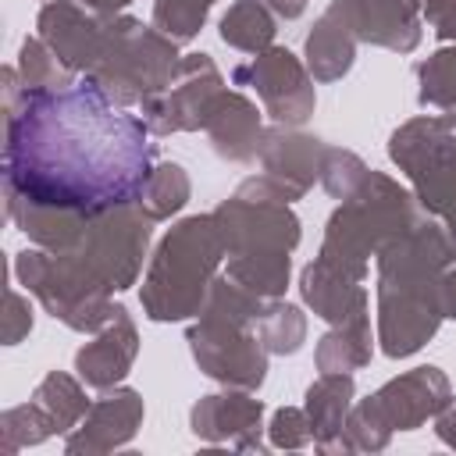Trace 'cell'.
Segmentation results:
<instances>
[{"label": "cell", "mask_w": 456, "mask_h": 456, "mask_svg": "<svg viewBox=\"0 0 456 456\" xmlns=\"http://www.w3.org/2000/svg\"><path fill=\"white\" fill-rule=\"evenodd\" d=\"M150 135L89 75L64 89H25L4 110V189L86 217L135 203L153 171Z\"/></svg>", "instance_id": "cell-1"}, {"label": "cell", "mask_w": 456, "mask_h": 456, "mask_svg": "<svg viewBox=\"0 0 456 456\" xmlns=\"http://www.w3.org/2000/svg\"><path fill=\"white\" fill-rule=\"evenodd\" d=\"M456 264V235L445 221H417L399 239L385 242L374 256L378 285V346L392 360H406L420 353L438 324L445 321L438 310V274Z\"/></svg>", "instance_id": "cell-2"}, {"label": "cell", "mask_w": 456, "mask_h": 456, "mask_svg": "<svg viewBox=\"0 0 456 456\" xmlns=\"http://www.w3.org/2000/svg\"><path fill=\"white\" fill-rule=\"evenodd\" d=\"M221 260H228V253L214 210L171 224L167 235L157 242L142 274V289H139L142 314L157 324L196 317L221 271Z\"/></svg>", "instance_id": "cell-3"}, {"label": "cell", "mask_w": 456, "mask_h": 456, "mask_svg": "<svg viewBox=\"0 0 456 456\" xmlns=\"http://www.w3.org/2000/svg\"><path fill=\"white\" fill-rule=\"evenodd\" d=\"M424 217L428 214L413 189H403L395 178L370 167L367 182L331 210L317 260L353 281H367L370 256H378L385 242L399 239Z\"/></svg>", "instance_id": "cell-4"}, {"label": "cell", "mask_w": 456, "mask_h": 456, "mask_svg": "<svg viewBox=\"0 0 456 456\" xmlns=\"http://www.w3.org/2000/svg\"><path fill=\"white\" fill-rule=\"evenodd\" d=\"M182 68L178 43L132 14L103 18V50L89 78L118 103L139 107L146 96L164 93Z\"/></svg>", "instance_id": "cell-5"}, {"label": "cell", "mask_w": 456, "mask_h": 456, "mask_svg": "<svg viewBox=\"0 0 456 456\" xmlns=\"http://www.w3.org/2000/svg\"><path fill=\"white\" fill-rule=\"evenodd\" d=\"M452 403V385L435 363H420L388 378L367 399H356L346 417V442L353 452L388 449L395 431H417Z\"/></svg>", "instance_id": "cell-6"}, {"label": "cell", "mask_w": 456, "mask_h": 456, "mask_svg": "<svg viewBox=\"0 0 456 456\" xmlns=\"http://www.w3.org/2000/svg\"><path fill=\"white\" fill-rule=\"evenodd\" d=\"M14 278L39 299V306L78 335H96L110 324L118 303L114 292L89 274V267L71 253L50 249H21L14 256Z\"/></svg>", "instance_id": "cell-7"}, {"label": "cell", "mask_w": 456, "mask_h": 456, "mask_svg": "<svg viewBox=\"0 0 456 456\" xmlns=\"http://www.w3.org/2000/svg\"><path fill=\"white\" fill-rule=\"evenodd\" d=\"M388 160L406 175L424 214L456 224V125L445 114H420L388 135Z\"/></svg>", "instance_id": "cell-8"}, {"label": "cell", "mask_w": 456, "mask_h": 456, "mask_svg": "<svg viewBox=\"0 0 456 456\" xmlns=\"http://www.w3.org/2000/svg\"><path fill=\"white\" fill-rule=\"evenodd\" d=\"M292 203L296 196L271 175L246 178L228 200L214 207L224 253H292L303 239V224Z\"/></svg>", "instance_id": "cell-9"}, {"label": "cell", "mask_w": 456, "mask_h": 456, "mask_svg": "<svg viewBox=\"0 0 456 456\" xmlns=\"http://www.w3.org/2000/svg\"><path fill=\"white\" fill-rule=\"evenodd\" d=\"M150 239H153V221L142 214V207L121 203V207L93 214L82 242L71 253L110 292H125L135 285V278L142 271V260L150 253Z\"/></svg>", "instance_id": "cell-10"}, {"label": "cell", "mask_w": 456, "mask_h": 456, "mask_svg": "<svg viewBox=\"0 0 456 456\" xmlns=\"http://www.w3.org/2000/svg\"><path fill=\"white\" fill-rule=\"evenodd\" d=\"M189 353L196 367L214 378L224 388H246L256 392L267 381V349L253 324L221 321L210 314H196V321L185 331Z\"/></svg>", "instance_id": "cell-11"}, {"label": "cell", "mask_w": 456, "mask_h": 456, "mask_svg": "<svg viewBox=\"0 0 456 456\" xmlns=\"http://www.w3.org/2000/svg\"><path fill=\"white\" fill-rule=\"evenodd\" d=\"M232 82L253 89L256 100L264 103V114L274 125L303 128L314 118V107H317L314 75H310L306 61H299L285 46H267V50L253 53V61H246L232 71Z\"/></svg>", "instance_id": "cell-12"}, {"label": "cell", "mask_w": 456, "mask_h": 456, "mask_svg": "<svg viewBox=\"0 0 456 456\" xmlns=\"http://www.w3.org/2000/svg\"><path fill=\"white\" fill-rule=\"evenodd\" d=\"M221 89H224V78H221V68L214 64V57L203 53V50L185 53L175 82L164 93L146 96L139 103V118L146 121V128L153 135L200 132L207 125L210 103L217 100Z\"/></svg>", "instance_id": "cell-13"}, {"label": "cell", "mask_w": 456, "mask_h": 456, "mask_svg": "<svg viewBox=\"0 0 456 456\" xmlns=\"http://www.w3.org/2000/svg\"><path fill=\"white\" fill-rule=\"evenodd\" d=\"M189 431L207 445L264 449V403L246 388H224L200 395L189 410Z\"/></svg>", "instance_id": "cell-14"}, {"label": "cell", "mask_w": 456, "mask_h": 456, "mask_svg": "<svg viewBox=\"0 0 456 456\" xmlns=\"http://www.w3.org/2000/svg\"><path fill=\"white\" fill-rule=\"evenodd\" d=\"M142 417H146L142 395L128 385H114L100 399H93V406L78 420V428L68 431L64 452L68 456H103V452L125 449L139 435Z\"/></svg>", "instance_id": "cell-15"}, {"label": "cell", "mask_w": 456, "mask_h": 456, "mask_svg": "<svg viewBox=\"0 0 456 456\" xmlns=\"http://www.w3.org/2000/svg\"><path fill=\"white\" fill-rule=\"evenodd\" d=\"M36 36L71 75H89L103 50V18L75 0H46L36 14Z\"/></svg>", "instance_id": "cell-16"}, {"label": "cell", "mask_w": 456, "mask_h": 456, "mask_svg": "<svg viewBox=\"0 0 456 456\" xmlns=\"http://www.w3.org/2000/svg\"><path fill=\"white\" fill-rule=\"evenodd\" d=\"M135 356H139V328H135L132 314L118 303L110 324L100 328L93 335V342H86L75 353V374L89 388L107 392V388H114V385H121L128 378Z\"/></svg>", "instance_id": "cell-17"}, {"label": "cell", "mask_w": 456, "mask_h": 456, "mask_svg": "<svg viewBox=\"0 0 456 456\" xmlns=\"http://www.w3.org/2000/svg\"><path fill=\"white\" fill-rule=\"evenodd\" d=\"M360 43L392 53H413L424 36L420 0H342Z\"/></svg>", "instance_id": "cell-18"}, {"label": "cell", "mask_w": 456, "mask_h": 456, "mask_svg": "<svg viewBox=\"0 0 456 456\" xmlns=\"http://www.w3.org/2000/svg\"><path fill=\"white\" fill-rule=\"evenodd\" d=\"M328 142L317 135H306L299 128L271 125L264 128L260 139V167L274 182H281L296 200H303L314 182H321V164H324Z\"/></svg>", "instance_id": "cell-19"}, {"label": "cell", "mask_w": 456, "mask_h": 456, "mask_svg": "<svg viewBox=\"0 0 456 456\" xmlns=\"http://www.w3.org/2000/svg\"><path fill=\"white\" fill-rule=\"evenodd\" d=\"M214 153L228 164H249L260 157V139H264V121L256 103L239 93V89H221L217 100L210 103L207 125H203Z\"/></svg>", "instance_id": "cell-20"}, {"label": "cell", "mask_w": 456, "mask_h": 456, "mask_svg": "<svg viewBox=\"0 0 456 456\" xmlns=\"http://www.w3.org/2000/svg\"><path fill=\"white\" fill-rule=\"evenodd\" d=\"M356 32L342 11V0H331L324 14L310 25L306 43H303V61L314 75V82H338L353 71L356 61Z\"/></svg>", "instance_id": "cell-21"}, {"label": "cell", "mask_w": 456, "mask_h": 456, "mask_svg": "<svg viewBox=\"0 0 456 456\" xmlns=\"http://www.w3.org/2000/svg\"><path fill=\"white\" fill-rule=\"evenodd\" d=\"M299 296L331 328L349 324L356 317H370V296H367L363 281H353V278L331 271L317 256L299 271Z\"/></svg>", "instance_id": "cell-22"}, {"label": "cell", "mask_w": 456, "mask_h": 456, "mask_svg": "<svg viewBox=\"0 0 456 456\" xmlns=\"http://www.w3.org/2000/svg\"><path fill=\"white\" fill-rule=\"evenodd\" d=\"M4 203H7V217L14 221V228L32 246L50 249V253L75 249L82 242V235H86V224H89V217L78 214V210L53 207V203H36V200L7 192V189H4Z\"/></svg>", "instance_id": "cell-23"}, {"label": "cell", "mask_w": 456, "mask_h": 456, "mask_svg": "<svg viewBox=\"0 0 456 456\" xmlns=\"http://www.w3.org/2000/svg\"><path fill=\"white\" fill-rule=\"evenodd\" d=\"M356 403L353 374H321L303 395V410L314 428L317 452H353L346 442V417Z\"/></svg>", "instance_id": "cell-24"}, {"label": "cell", "mask_w": 456, "mask_h": 456, "mask_svg": "<svg viewBox=\"0 0 456 456\" xmlns=\"http://www.w3.org/2000/svg\"><path fill=\"white\" fill-rule=\"evenodd\" d=\"M374 335H370V317H356L349 324H335L317 338L314 363L321 374H353L370 363L374 356Z\"/></svg>", "instance_id": "cell-25"}, {"label": "cell", "mask_w": 456, "mask_h": 456, "mask_svg": "<svg viewBox=\"0 0 456 456\" xmlns=\"http://www.w3.org/2000/svg\"><path fill=\"white\" fill-rule=\"evenodd\" d=\"M86 381L78 374L68 370H46L43 381L32 388V403L46 413V420L53 424L57 435H68L78 428V420L89 413L93 399L86 395Z\"/></svg>", "instance_id": "cell-26"}, {"label": "cell", "mask_w": 456, "mask_h": 456, "mask_svg": "<svg viewBox=\"0 0 456 456\" xmlns=\"http://www.w3.org/2000/svg\"><path fill=\"white\" fill-rule=\"evenodd\" d=\"M274 32H278V14L264 0H235L217 21L221 43L242 53H260L274 46Z\"/></svg>", "instance_id": "cell-27"}, {"label": "cell", "mask_w": 456, "mask_h": 456, "mask_svg": "<svg viewBox=\"0 0 456 456\" xmlns=\"http://www.w3.org/2000/svg\"><path fill=\"white\" fill-rule=\"evenodd\" d=\"M224 274L260 299H281L292 274V253H239L228 256Z\"/></svg>", "instance_id": "cell-28"}, {"label": "cell", "mask_w": 456, "mask_h": 456, "mask_svg": "<svg viewBox=\"0 0 456 456\" xmlns=\"http://www.w3.org/2000/svg\"><path fill=\"white\" fill-rule=\"evenodd\" d=\"M189 196H192L189 171L178 160H160V164H153V171H150V178H146V185H142L135 203L157 224V221H171L175 214H182Z\"/></svg>", "instance_id": "cell-29"}, {"label": "cell", "mask_w": 456, "mask_h": 456, "mask_svg": "<svg viewBox=\"0 0 456 456\" xmlns=\"http://www.w3.org/2000/svg\"><path fill=\"white\" fill-rule=\"evenodd\" d=\"M253 328L271 356H292L306 342V314L285 299H267Z\"/></svg>", "instance_id": "cell-30"}, {"label": "cell", "mask_w": 456, "mask_h": 456, "mask_svg": "<svg viewBox=\"0 0 456 456\" xmlns=\"http://www.w3.org/2000/svg\"><path fill=\"white\" fill-rule=\"evenodd\" d=\"M417 103L431 110L456 107V46H442L417 64Z\"/></svg>", "instance_id": "cell-31"}, {"label": "cell", "mask_w": 456, "mask_h": 456, "mask_svg": "<svg viewBox=\"0 0 456 456\" xmlns=\"http://www.w3.org/2000/svg\"><path fill=\"white\" fill-rule=\"evenodd\" d=\"M53 435H57L53 424L46 420V413L32 399L0 413V452L4 456H14V452L32 449V445H43Z\"/></svg>", "instance_id": "cell-32"}, {"label": "cell", "mask_w": 456, "mask_h": 456, "mask_svg": "<svg viewBox=\"0 0 456 456\" xmlns=\"http://www.w3.org/2000/svg\"><path fill=\"white\" fill-rule=\"evenodd\" d=\"M14 68H18L25 89H64V86L75 82V75L53 57V50L39 36L21 39V50H18V64Z\"/></svg>", "instance_id": "cell-33"}, {"label": "cell", "mask_w": 456, "mask_h": 456, "mask_svg": "<svg viewBox=\"0 0 456 456\" xmlns=\"http://www.w3.org/2000/svg\"><path fill=\"white\" fill-rule=\"evenodd\" d=\"M214 4L217 0H153V28L175 43H189L203 32Z\"/></svg>", "instance_id": "cell-34"}, {"label": "cell", "mask_w": 456, "mask_h": 456, "mask_svg": "<svg viewBox=\"0 0 456 456\" xmlns=\"http://www.w3.org/2000/svg\"><path fill=\"white\" fill-rule=\"evenodd\" d=\"M370 167L363 164V157H356L353 150L342 146H328L324 150V164H321V185L331 200H349L363 182H367Z\"/></svg>", "instance_id": "cell-35"}, {"label": "cell", "mask_w": 456, "mask_h": 456, "mask_svg": "<svg viewBox=\"0 0 456 456\" xmlns=\"http://www.w3.org/2000/svg\"><path fill=\"white\" fill-rule=\"evenodd\" d=\"M267 445L274 449H306L314 445V428L303 406H278L267 420Z\"/></svg>", "instance_id": "cell-36"}, {"label": "cell", "mask_w": 456, "mask_h": 456, "mask_svg": "<svg viewBox=\"0 0 456 456\" xmlns=\"http://www.w3.org/2000/svg\"><path fill=\"white\" fill-rule=\"evenodd\" d=\"M28 335H32V303L18 289H7V299H4V346H18Z\"/></svg>", "instance_id": "cell-37"}, {"label": "cell", "mask_w": 456, "mask_h": 456, "mask_svg": "<svg viewBox=\"0 0 456 456\" xmlns=\"http://www.w3.org/2000/svg\"><path fill=\"white\" fill-rule=\"evenodd\" d=\"M420 18L431 25L435 39L456 43V0H420Z\"/></svg>", "instance_id": "cell-38"}, {"label": "cell", "mask_w": 456, "mask_h": 456, "mask_svg": "<svg viewBox=\"0 0 456 456\" xmlns=\"http://www.w3.org/2000/svg\"><path fill=\"white\" fill-rule=\"evenodd\" d=\"M438 310L442 317L456 321V264L438 274Z\"/></svg>", "instance_id": "cell-39"}, {"label": "cell", "mask_w": 456, "mask_h": 456, "mask_svg": "<svg viewBox=\"0 0 456 456\" xmlns=\"http://www.w3.org/2000/svg\"><path fill=\"white\" fill-rule=\"evenodd\" d=\"M435 435H438V442H445L449 449H456V395H452V403L435 417Z\"/></svg>", "instance_id": "cell-40"}, {"label": "cell", "mask_w": 456, "mask_h": 456, "mask_svg": "<svg viewBox=\"0 0 456 456\" xmlns=\"http://www.w3.org/2000/svg\"><path fill=\"white\" fill-rule=\"evenodd\" d=\"M278 18H285V21H296L303 11H306V0H264Z\"/></svg>", "instance_id": "cell-41"}, {"label": "cell", "mask_w": 456, "mask_h": 456, "mask_svg": "<svg viewBox=\"0 0 456 456\" xmlns=\"http://www.w3.org/2000/svg\"><path fill=\"white\" fill-rule=\"evenodd\" d=\"M82 7H89L93 14H100V18H110V14H125V7L132 4V0H78Z\"/></svg>", "instance_id": "cell-42"}, {"label": "cell", "mask_w": 456, "mask_h": 456, "mask_svg": "<svg viewBox=\"0 0 456 456\" xmlns=\"http://www.w3.org/2000/svg\"><path fill=\"white\" fill-rule=\"evenodd\" d=\"M442 114H445V118H449V121L456 125V107H452V110H442Z\"/></svg>", "instance_id": "cell-43"}, {"label": "cell", "mask_w": 456, "mask_h": 456, "mask_svg": "<svg viewBox=\"0 0 456 456\" xmlns=\"http://www.w3.org/2000/svg\"><path fill=\"white\" fill-rule=\"evenodd\" d=\"M449 232H452V235H456V224H449Z\"/></svg>", "instance_id": "cell-44"}]
</instances>
